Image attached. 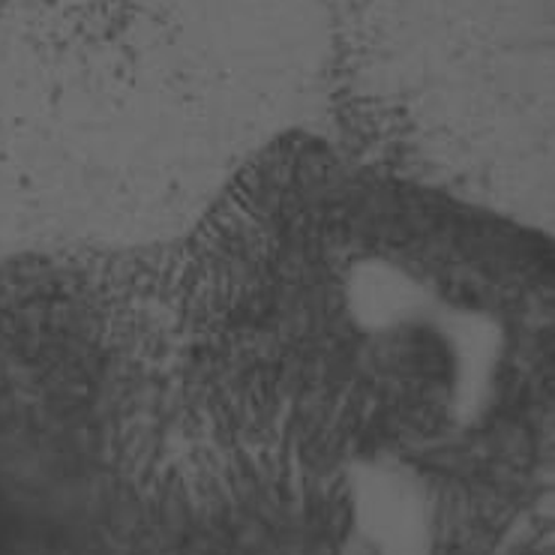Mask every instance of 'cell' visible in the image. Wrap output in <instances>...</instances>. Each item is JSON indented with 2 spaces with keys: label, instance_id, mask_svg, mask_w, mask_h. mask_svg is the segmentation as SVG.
<instances>
[{
  "label": "cell",
  "instance_id": "obj_1",
  "mask_svg": "<svg viewBox=\"0 0 555 555\" xmlns=\"http://www.w3.org/2000/svg\"><path fill=\"white\" fill-rule=\"evenodd\" d=\"M546 256L393 183H246L195 283L198 351L246 388L487 402L529 375Z\"/></svg>",
  "mask_w": 555,
  "mask_h": 555
}]
</instances>
